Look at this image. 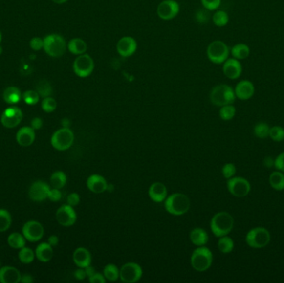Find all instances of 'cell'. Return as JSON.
<instances>
[{"instance_id":"obj_47","label":"cell","mask_w":284,"mask_h":283,"mask_svg":"<svg viewBox=\"0 0 284 283\" xmlns=\"http://www.w3.org/2000/svg\"><path fill=\"white\" fill-rule=\"evenodd\" d=\"M80 196L77 193H72L66 198V203L72 207L77 206L80 203Z\"/></svg>"},{"instance_id":"obj_43","label":"cell","mask_w":284,"mask_h":283,"mask_svg":"<svg viewBox=\"0 0 284 283\" xmlns=\"http://www.w3.org/2000/svg\"><path fill=\"white\" fill-rule=\"evenodd\" d=\"M39 94L37 91H25L24 93L22 94V98L26 103L28 105H36L39 101Z\"/></svg>"},{"instance_id":"obj_57","label":"cell","mask_w":284,"mask_h":283,"mask_svg":"<svg viewBox=\"0 0 284 283\" xmlns=\"http://www.w3.org/2000/svg\"><path fill=\"white\" fill-rule=\"evenodd\" d=\"M62 126L64 128H69L71 126V121L68 118H64L61 121Z\"/></svg>"},{"instance_id":"obj_55","label":"cell","mask_w":284,"mask_h":283,"mask_svg":"<svg viewBox=\"0 0 284 283\" xmlns=\"http://www.w3.org/2000/svg\"><path fill=\"white\" fill-rule=\"evenodd\" d=\"M86 274H87V278H91V276L95 274L96 272V270L92 266L89 265L87 267H85Z\"/></svg>"},{"instance_id":"obj_13","label":"cell","mask_w":284,"mask_h":283,"mask_svg":"<svg viewBox=\"0 0 284 283\" xmlns=\"http://www.w3.org/2000/svg\"><path fill=\"white\" fill-rule=\"evenodd\" d=\"M179 4L175 0H164L158 5L157 14L163 20H171L178 15Z\"/></svg>"},{"instance_id":"obj_54","label":"cell","mask_w":284,"mask_h":283,"mask_svg":"<svg viewBox=\"0 0 284 283\" xmlns=\"http://www.w3.org/2000/svg\"><path fill=\"white\" fill-rule=\"evenodd\" d=\"M59 242V239H58V237L56 236V235H52L48 238V240H47V243H49L52 247H55L58 244Z\"/></svg>"},{"instance_id":"obj_6","label":"cell","mask_w":284,"mask_h":283,"mask_svg":"<svg viewBox=\"0 0 284 283\" xmlns=\"http://www.w3.org/2000/svg\"><path fill=\"white\" fill-rule=\"evenodd\" d=\"M229 47L224 42L215 40L210 43L207 47L209 60L215 64H222L229 58Z\"/></svg>"},{"instance_id":"obj_59","label":"cell","mask_w":284,"mask_h":283,"mask_svg":"<svg viewBox=\"0 0 284 283\" xmlns=\"http://www.w3.org/2000/svg\"><path fill=\"white\" fill-rule=\"evenodd\" d=\"M113 190H114L113 184H108V189H107V190H108V191H110V192H111V191H113Z\"/></svg>"},{"instance_id":"obj_20","label":"cell","mask_w":284,"mask_h":283,"mask_svg":"<svg viewBox=\"0 0 284 283\" xmlns=\"http://www.w3.org/2000/svg\"><path fill=\"white\" fill-rule=\"evenodd\" d=\"M108 182L102 175L94 174L89 176L87 179V187L91 192L95 194H102L107 191Z\"/></svg>"},{"instance_id":"obj_8","label":"cell","mask_w":284,"mask_h":283,"mask_svg":"<svg viewBox=\"0 0 284 283\" xmlns=\"http://www.w3.org/2000/svg\"><path fill=\"white\" fill-rule=\"evenodd\" d=\"M74 142V134L70 128H61L58 130L51 138V144L53 148L64 152L72 146Z\"/></svg>"},{"instance_id":"obj_15","label":"cell","mask_w":284,"mask_h":283,"mask_svg":"<svg viewBox=\"0 0 284 283\" xmlns=\"http://www.w3.org/2000/svg\"><path fill=\"white\" fill-rule=\"evenodd\" d=\"M22 110L17 107L8 108L3 111L1 116V122L3 127L7 128H14L20 125L22 121Z\"/></svg>"},{"instance_id":"obj_12","label":"cell","mask_w":284,"mask_h":283,"mask_svg":"<svg viewBox=\"0 0 284 283\" xmlns=\"http://www.w3.org/2000/svg\"><path fill=\"white\" fill-rule=\"evenodd\" d=\"M44 234V228L37 221H28L22 227V235L29 242H38Z\"/></svg>"},{"instance_id":"obj_50","label":"cell","mask_w":284,"mask_h":283,"mask_svg":"<svg viewBox=\"0 0 284 283\" xmlns=\"http://www.w3.org/2000/svg\"><path fill=\"white\" fill-rule=\"evenodd\" d=\"M88 280L91 283H106L107 282L104 275L100 272H95V274L89 278Z\"/></svg>"},{"instance_id":"obj_60","label":"cell","mask_w":284,"mask_h":283,"mask_svg":"<svg viewBox=\"0 0 284 283\" xmlns=\"http://www.w3.org/2000/svg\"><path fill=\"white\" fill-rule=\"evenodd\" d=\"M3 52V49H2V47H0V54Z\"/></svg>"},{"instance_id":"obj_48","label":"cell","mask_w":284,"mask_h":283,"mask_svg":"<svg viewBox=\"0 0 284 283\" xmlns=\"http://www.w3.org/2000/svg\"><path fill=\"white\" fill-rule=\"evenodd\" d=\"M47 198L52 202H58L62 198V193L58 189L53 188L49 190Z\"/></svg>"},{"instance_id":"obj_35","label":"cell","mask_w":284,"mask_h":283,"mask_svg":"<svg viewBox=\"0 0 284 283\" xmlns=\"http://www.w3.org/2000/svg\"><path fill=\"white\" fill-rule=\"evenodd\" d=\"M212 21L217 27L222 28L228 24L229 21V14L223 10H217L213 14Z\"/></svg>"},{"instance_id":"obj_39","label":"cell","mask_w":284,"mask_h":283,"mask_svg":"<svg viewBox=\"0 0 284 283\" xmlns=\"http://www.w3.org/2000/svg\"><path fill=\"white\" fill-rule=\"evenodd\" d=\"M269 131H270V127H268V124L265 122H260L254 127V135L260 139H265L269 136Z\"/></svg>"},{"instance_id":"obj_18","label":"cell","mask_w":284,"mask_h":283,"mask_svg":"<svg viewBox=\"0 0 284 283\" xmlns=\"http://www.w3.org/2000/svg\"><path fill=\"white\" fill-rule=\"evenodd\" d=\"M50 190L49 185L45 182L36 181L31 185L28 195L32 200L42 202L47 198Z\"/></svg>"},{"instance_id":"obj_27","label":"cell","mask_w":284,"mask_h":283,"mask_svg":"<svg viewBox=\"0 0 284 283\" xmlns=\"http://www.w3.org/2000/svg\"><path fill=\"white\" fill-rule=\"evenodd\" d=\"M67 48L69 52L74 55L79 56L84 54L87 50V44L83 39H72L67 44Z\"/></svg>"},{"instance_id":"obj_11","label":"cell","mask_w":284,"mask_h":283,"mask_svg":"<svg viewBox=\"0 0 284 283\" xmlns=\"http://www.w3.org/2000/svg\"><path fill=\"white\" fill-rule=\"evenodd\" d=\"M227 188L232 196L237 198H243L248 196L251 186L249 182L242 177H232L227 182Z\"/></svg>"},{"instance_id":"obj_30","label":"cell","mask_w":284,"mask_h":283,"mask_svg":"<svg viewBox=\"0 0 284 283\" xmlns=\"http://www.w3.org/2000/svg\"><path fill=\"white\" fill-rule=\"evenodd\" d=\"M269 184L274 190H284V174L282 171H274L269 176Z\"/></svg>"},{"instance_id":"obj_53","label":"cell","mask_w":284,"mask_h":283,"mask_svg":"<svg viewBox=\"0 0 284 283\" xmlns=\"http://www.w3.org/2000/svg\"><path fill=\"white\" fill-rule=\"evenodd\" d=\"M43 124L44 123H43L42 119L39 118V117H35V118L33 119V121H31V126L33 130L41 129Z\"/></svg>"},{"instance_id":"obj_40","label":"cell","mask_w":284,"mask_h":283,"mask_svg":"<svg viewBox=\"0 0 284 283\" xmlns=\"http://www.w3.org/2000/svg\"><path fill=\"white\" fill-rule=\"evenodd\" d=\"M35 254L29 247H23L19 253V259L22 263L29 264L34 260Z\"/></svg>"},{"instance_id":"obj_25","label":"cell","mask_w":284,"mask_h":283,"mask_svg":"<svg viewBox=\"0 0 284 283\" xmlns=\"http://www.w3.org/2000/svg\"><path fill=\"white\" fill-rule=\"evenodd\" d=\"M190 239L194 245L197 247H202L207 244L209 235L204 228H196L192 229L190 234Z\"/></svg>"},{"instance_id":"obj_44","label":"cell","mask_w":284,"mask_h":283,"mask_svg":"<svg viewBox=\"0 0 284 283\" xmlns=\"http://www.w3.org/2000/svg\"><path fill=\"white\" fill-rule=\"evenodd\" d=\"M57 108V102L53 97H45L44 101L42 102V109L44 110L45 112H53Z\"/></svg>"},{"instance_id":"obj_34","label":"cell","mask_w":284,"mask_h":283,"mask_svg":"<svg viewBox=\"0 0 284 283\" xmlns=\"http://www.w3.org/2000/svg\"><path fill=\"white\" fill-rule=\"evenodd\" d=\"M218 247L221 253H229L234 250L235 247V242L231 238L225 236L220 237L218 242Z\"/></svg>"},{"instance_id":"obj_37","label":"cell","mask_w":284,"mask_h":283,"mask_svg":"<svg viewBox=\"0 0 284 283\" xmlns=\"http://www.w3.org/2000/svg\"><path fill=\"white\" fill-rule=\"evenodd\" d=\"M36 91L42 97H48L53 93V87L47 80H41L36 86Z\"/></svg>"},{"instance_id":"obj_17","label":"cell","mask_w":284,"mask_h":283,"mask_svg":"<svg viewBox=\"0 0 284 283\" xmlns=\"http://www.w3.org/2000/svg\"><path fill=\"white\" fill-rule=\"evenodd\" d=\"M223 65V72L225 77L231 80H236L242 74L243 66L240 60L235 58H228Z\"/></svg>"},{"instance_id":"obj_3","label":"cell","mask_w":284,"mask_h":283,"mask_svg":"<svg viewBox=\"0 0 284 283\" xmlns=\"http://www.w3.org/2000/svg\"><path fill=\"white\" fill-rule=\"evenodd\" d=\"M210 99L213 105L220 108L225 105L233 104L236 99L235 89L227 84L215 86L210 91Z\"/></svg>"},{"instance_id":"obj_33","label":"cell","mask_w":284,"mask_h":283,"mask_svg":"<svg viewBox=\"0 0 284 283\" xmlns=\"http://www.w3.org/2000/svg\"><path fill=\"white\" fill-rule=\"evenodd\" d=\"M25 239L24 236L19 233H13L10 234L8 238V243L10 247H13L14 249H21L22 247H25Z\"/></svg>"},{"instance_id":"obj_5","label":"cell","mask_w":284,"mask_h":283,"mask_svg":"<svg viewBox=\"0 0 284 283\" xmlns=\"http://www.w3.org/2000/svg\"><path fill=\"white\" fill-rule=\"evenodd\" d=\"M65 39L59 34H50L44 39V49L47 55L53 58H60L66 52Z\"/></svg>"},{"instance_id":"obj_28","label":"cell","mask_w":284,"mask_h":283,"mask_svg":"<svg viewBox=\"0 0 284 283\" xmlns=\"http://www.w3.org/2000/svg\"><path fill=\"white\" fill-rule=\"evenodd\" d=\"M3 100L6 103L13 105L16 104L21 100V91L16 87H9L3 91Z\"/></svg>"},{"instance_id":"obj_52","label":"cell","mask_w":284,"mask_h":283,"mask_svg":"<svg viewBox=\"0 0 284 283\" xmlns=\"http://www.w3.org/2000/svg\"><path fill=\"white\" fill-rule=\"evenodd\" d=\"M74 278L78 281L84 280L87 278L85 268L78 267V269L76 270L74 272Z\"/></svg>"},{"instance_id":"obj_10","label":"cell","mask_w":284,"mask_h":283,"mask_svg":"<svg viewBox=\"0 0 284 283\" xmlns=\"http://www.w3.org/2000/svg\"><path fill=\"white\" fill-rule=\"evenodd\" d=\"M143 275L141 265L136 262H127L120 269V279L125 283H134L138 282Z\"/></svg>"},{"instance_id":"obj_9","label":"cell","mask_w":284,"mask_h":283,"mask_svg":"<svg viewBox=\"0 0 284 283\" xmlns=\"http://www.w3.org/2000/svg\"><path fill=\"white\" fill-rule=\"evenodd\" d=\"M94 67L95 64L93 59L87 53L77 56L72 66L75 74L81 78H86L91 76L93 72Z\"/></svg>"},{"instance_id":"obj_7","label":"cell","mask_w":284,"mask_h":283,"mask_svg":"<svg viewBox=\"0 0 284 283\" xmlns=\"http://www.w3.org/2000/svg\"><path fill=\"white\" fill-rule=\"evenodd\" d=\"M270 233L267 228L262 227L252 228L246 235V242L253 248H262L269 243Z\"/></svg>"},{"instance_id":"obj_46","label":"cell","mask_w":284,"mask_h":283,"mask_svg":"<svg viewBox=\"0 0 284 283\" xmlns=\"http://www.w3.org/2000/svg\"><path fill=\"white\" fill-rule=\"evenodd\" d=\"M201 3L204 8L210 11H213L219 8L221 0H201Z\"/></svg>"},{"instance_id":"obj_16","label":"cell","mask_w":284,"mask_h":283,"mask_svg":"<svg viewBox=\"0 0 284 283\" xmlns=\"http://www.w3.org/2000/svg\"><path fill=\"white\" fill-rule=\"evenodd\" d=\"M137 49V43L132 37H123L117 42L116 50L123 58L132 56Z\"/></svg>"},{"instance_id":"obj_26","label":"cell","mask_w":284,"mask_h":283,"mask_svg":"<svg viewBox=\"0 0 284 283\" xmlns=\"http://www.w3.org/2000/svg\"><path fill=\"white\" fill-rule=\"evenodd\" d=\"M37 259L39 261L43 262H47L51 259H53V247L47 243V242H43L37 247L36 252H35Z\"/></svg>"},{"instance_id":"obj_61","label":"cell","mask_w":284,"mask_h":283,"mask_svg":"<svg viewBox=\"0 0 284 283\" xmlns=\"http://www.w3.org/2000/svg\"><path fill=\"white\" fill-rule=\"evenodd\" d=\"M2 40V35H1V33H0V42Z\"/></svg>"},{"instance_id":"obj_32","label":"cell","mask_w":284,"mask_h":283,"mask_svg":"<svg viewBox=\"0 0 284 283\" xmlns=\"http://www.w3.org/2000/svg\"><path fill=\"white\" fill-rule=\"evenodd\" d=\"M103 275L107 281L116 282L120 278V269L115 264H108L103 269Z\"/></svg>"},{"instance_id":"obj_21","label":"cell","mask_w":284,"mask_h":283,"mask_svg":"<svg viewBox=\"0 0 284 283\" xmlns=\"http://www.w3.org/2000/svg\"><path fill=\"white\" fill-rule=\"evenodd\" d=\"M148 195L154 203H162L168 196V191L165 184L160 182H154L150 186Z\"/></svg>"},{"instance_id":"obj_24","label":"cell","mask_w":284,"mask_h":283,"mask_svg":"<svg viewBox=\"0 0 284 283\" xmlns=\"http://www.w3.org/2000/svg\"><path fill=\"white\" fill-rule=\"evenodd\" d=\"M16 140L20 146L24 147L31 146L35 140V131L32 127H22L17 132Z\"/></svg>"},{"instance_id":"obj_19","label":"cell","mask_w":284,"mask_h":283,"mask_svg":"<svg viewBox=\"0 0 284 283\" xmlns=\"http://www.w3.org/2000/svg\"><path fill=\"white\" fill-rule=\"evenodd\" d=\"M255 92L254 83L248 80H242L237 83L235 88L236 98L241 101H247L253 97Z\"/></svg>"},{"instance_id":"obj_56","label":"cell","mask_w":284,"mask_h":283,"mask_svg":"<svg viewBox=\"0 0 284 283\" xmlns=\"http://www.w3.org/2000/svg\"><path fill=\"white\" fill-rule=\"evenodd\" d=\"M21 283H31L33 282V276H31L30 274H23L21 278Z\"/></svg>"},{"instance_id":"obj_31","label":"cell","mask_w":284,"mask_h":283,"mask_svg":"<svg viewBox=\"0 0 284 283\" xmlns=\"http://www.w3.org/2000/svg\"><path fill=\"white\" fill-rule=\"evenodd\" d=\"M50 183H51V185L53 186V188L61 190L62 188H64L66 185V174L63 171H56L51 176Z\"/></svg>"},{"instance_id":"obj_58","label":"cell","mask_w":284,"mask_h":283,"mask_svg":"<svg viewBox=\"0 0 284 283\" xmlns=\"http://www.w3.org/2000/svg\"><path fill=\"white\" fill-rule=\"evenodd\" d=\"M53 3H58V4H63V3H66V1L68 0H52Z\"/></svg>"},{"instance_id":"obj_42","label":"cell","mask_w":284,"mask_h":283,"mask_svg":"<svg viewBox=\"0 0 284 283\" xmlns=\"http://www.w3.org/2000/svg\"><path fill=\"white\" fill-rule=\"evenodd\" d=\"M269 137L274 141L280 142L284 140V129L279 126H275L270 128Z\"/></svg>"},{"instance_id":"obj_1","label":"cell","mask_w":284,"mask_h":283,"mask_svg":"<svg viewBox=\"0 0 284 283\" xmlns=\"http://www.w3.org/2000/svg\"><path fill=\"white\" fill-rule=\"evenodd\" d=\"M191 208V200L187 196L181 193H175L167 196L165 200V209L169 214L175 216L186 214Z\"/></svg>"},{"instance_id":"obj_2","label":"cell","mask_w":284,"mask_h":283,"mask_svg":"<svg viewBox=\"0 0 284 283\" xmlns=\"http://www.w3.org/2000/svg\"><path fill=\"white\" fill-rule=\"evenodd\" d=\"M234 218L228 212H218L210 221V228L214 235L218 238L225 236L234 228Z\"/></svg>"},{"instance_id":"obj_41","label":"cell","mask_w":284,"mask_h":283,"mask_svg":"<svg viewBox=\"0 0 284 283\" xmlns=\"http://www.w3.org/2000/svg\"><path fill=\"white\" fill-rule=\"evenodd\" d=\"M210 10H208L206 8H200L198 9L195 14V19H196V22H199L200 24H205L210 21Z\"/></svg>"},{"instance_id":"obj_22","label":"cell","mask_w":284,"mask_h":283,"mask_svg":"<svg viewBox=\"0 0 284 283\" xmlns=\"http://www.w3.org/2000/svg\"><path fill=\"white\" fill-rule=\"evenodd\" d=\"M72 259L75 265L78 267L85 268L91 263V254L85 247H77L74 251Z\"/></svg>"},{"instance_id":"obj_38","label":"cell","mask_w":284,"mask_h":283,"mask_svg":"<svg viewBox=\"0 0 284 283\" xmlns=\"http://www.w3.org/2000/svg\"><path fill=\"white\" fill-rule=\"evenodd\" d=\"M235 114L236 109L232 104L223 106L219 110V116L223 121H230L235 117Z\"/></svg>"},{"instance_id":"obj_23","label":"cell","mask_w":284,"mask_h":283,"mask_svg":"<svg viewBox=\"0 0 284 283\" xmlns=\"http://www.w3.org/2000/svg\"><path fill=\"white\" fill-rule=\"evenodd\" d=\"M22 275L20 271L14 267H3L0 269V283H18L21 281Z\"/></svg>"},{"instance_id":"obj_51","label":"cell","mask_w":284,"mask_h":283,"mask_svg":"<svg viewBox=\"0 0 284 283\" xmlns=\"http://www.w3.org/2000/svg\"><path fill=\"white\" fill-rule=\"evenodd\" d=\"M274 166L277 170L284 172V152L279 154V156H277L274 160Z\"/></svg>"},{"instance_id":"obj_49","label":"cell","mask_w":284,"mask_h":283,"mask_svg":"<svg viewBox=\"0 0 284 283\" xmlns=\"http://www.w3.org/2000/svg\"><path fill=\"white\" fill-rule=\"evenodd\" d=\"M30 47L34 51H39L42 48H44V39H40V38H33L31 39Z\"/></svg>"},{"instance_id":"obj_14","label":"cell","mask_w":284,"mask_h":283,"mask_svg":"<svg viewBox=\"0 0 284 283\" xmlns=\"http://www.w3.org/2000/svg\"><path fill=\"white\" fill-rule=\"evenodd\" d=\"M56 218L58 223L64 227H70L77 221V213L73 207L65 204L60 207L56 213Z\"/></svg>"},{"instance_id":"obj_4","label":"cell","mask_w":284,"mask_h":283,"mask_svg":"<svg viewBox=\"0 0 284 283\" xmlns=\"http://www.w3.org/2000/svg\"><path fill=\"white\" fill-rule=\"evenodd\" d=\"M191 266L197 272L207 271L213 263V253L210 248L202 246L194 250L191 257Z\"/></svg>"},{"instance_id":"obj_29","label":"cell","mask_w":284,"mask_h":283,"mask_svg":"<svg viewBox=\"0 0 284 283\" xmlns=\"http://www.w3.org/2000/svg\"><path fill=\"white\" fill-rule=\"evenodd\" d=\"M233 58L237 60H243L248 58L250 54V48L245 44H238L232 47L231 51Z\"/></svg>"},{"instance_id":"obj_36","label":"cell","mask_w":284,"mask_h":283,"mask_svg":"<svg viewBox=\"0 0 284 283\" xmlns=\"http://www.w3.org/2000/svg\"><path fill=\"white\" fill-rule=\"evenodd\" d=\"M12 223L11 215L6 209H0V233H3L10 228Z\"/></svg>"},{"instance_id":"obj_45","label":"cell","mask_w":284,"mask_h":283,"mask_svg":"<svg viewBox=\"0 0 284 283\" xmlns=\"http://www.w3.org/2000/svg\"><path fill=\"white\" fill-rule=\"evenodd\" d=\"M236 173V167L234 164L232 163H228L223 165L222 168V174H223V177L225 179H230L232 177L235 176Z\"/></svg>"}]
</instances>
